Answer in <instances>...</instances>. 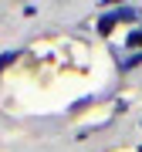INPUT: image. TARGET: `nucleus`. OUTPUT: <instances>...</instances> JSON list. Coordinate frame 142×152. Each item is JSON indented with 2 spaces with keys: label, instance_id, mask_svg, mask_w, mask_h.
I'll use <instances>...</instances> for the list:
<instances>
[{
  "label": "nucleus",
  "instance_id": "3",
  "mask_svg": "<svg viewBox=\"0 0 142 152\" xmlns=\"http://www.w3.org/2000/svg\"><path fill=\"white\" fill-rule=\"evenodd\" d=\"M119 20H139V7H119Z\"/></svg>",
  "mask_w": 142,
  "mask_h": 152
},
{
  "label": "nucleus",
  "instance_id": "2",
  "mask_svg": "<svg viewBox=\"0 0 142 152\" xmlns=\"http://www.w3.org/2000/svg\"><path fill=\"white\" fill-rule=\"evenodd\" d=\"M135 64H142V51H132L129 58H122V64H119V68H122V71H129V68H135Z\"/></svg>",
  "mask_w": 142,
  "mask_h": 152
},
{
  "label": "nucleus",
  "instance_id": "1",
  "mask_svg": "<svg viewBox=\"0 0 142 152\" xmlns=\"http://www.w3.org/2000/svg\"><path fill=\"white\" fill-rule=\"evenodd\" d=\"M119 24V10H108L98 17V34H112V27Z\"/></svg>",
  "mask_w": 142,
  "mask_h": 152
},
{
  "label": "nucleus",
  "instance_id": "4",
  "mask_svg": "<svg viewBox=\"0 0 142 152\" xmlns=\"http://www.w3.org/2000/svg\"><path fill=\"white\" fill-rule=\"evenodd\" d=\"M14 58H17V51H4V54H0V71H4L7 64H10Z\"/></svg>",
  "mask_w": 142,
  "mask_h": 152
},
{
  "label": "nucleus",
  "instance_id": "5",
  "mask_svg": "<svg viewBox=\"0 0 142 152\" xmlns=\"http://www.w3.org/2000/svg\"><path fill=\"white\" fill-rule=\"evenodd\" d=\"M129 48H142V31H132L129 34Z\"/></svg>",
  "mask_w": 142,
  "mask_h": 152
}]
</instances>
